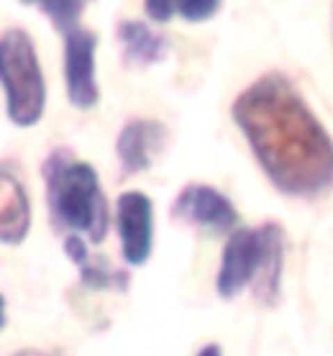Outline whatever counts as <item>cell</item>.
Listing matches in <instances>:
<instances>
[{"label": "cell", "instance_id": "obj_14", "mask_svg": "<svg viewBox=\"0 0 333 356\" xmlns=\"http://www.w3.org/2000/svg\"><path fill=\"white\" fill-rule=\"evenodd\" d=\"M147 16L156 24H167L177 10H174V0H144Z\"/></svg>", "mask_w": 333, "mask_h": 356}, {"label": "cell", "instance_id": "obj_1", "mask_svg": "<svg viewBox=\"0 0 333 356\" xmlns=\"http://www.w3.org/2000/svg\"><path fill=\"white\" fill-rule=\"evenodd\" d=\"M272 185L293 197H316L333 185V138L284 74L254 80L231 106Z\"/></svg>", "mask_w": 333, "mask_h": 356}, {"label": "cell", "instance_id": "obj_12", "mask_svg": "<svg viewBox=\"0 0 333 356\" xmlns=\"http://www.w3.org/2000/svg\"><path fill=\"white\" fill-rule=\"evenodd\" d=\"M24 6H36V8L49 18L51 26L62 33H70L77 29V21L82 16V8L88 0H21Z\"/></svg>", "mask_w": 333, "mask_h": 356}, {"label": "cell", "instance_id": "obj_6", "mask_svg": "<svg viewBox=\"0 0 333 356\" xmlns=\"http://www.w3.org/2000/svg\"><path fill=\"white\" fill-rule=\"evenodd\" d=\"M65 85L74 108L90 111L98 106L100 90L95 82V49L98 39L88 29H72L65 33Z\"/></svg>", "mask_w": 333, "mask_h": 356}, {"label": "cell", "instance_id": "obj_3", "mask_svg": "<svg viewBox=\"0 0 333 356\" xmlns=\"http://www.w3.org/2000/svg\"><path fill=\"white\" fill-rule=\"evenodd\" d=\"M282 261L284 231L279 223L267 220L259 228H238L223 249L216 290L223 300H231L254 284V298L264 305H275L282 282Z\"/></svg>", "mask_w": 333, "mask_h": 356}, {"label": "cell", "instance_id": "obj_5", "mask_svg": "<svg viewBox=\"0 0 333 356\" xmlns=\"http://www.w3.org/2000/svg\"><path fill=\"white\" fill-rule=\"evenodd\" d=\"M115 226L121 236V251L129 267H144L154 243V205L149 195L129 190L115 202Z\"/></svg>", "mask_w": 333, "mask_h": 356}, {"label": "cell", "instance_id": "obj_4", "mask_svg": "<svg viewBox=\"0 0 333 356\" xmlns=\"http://www.w3.org/2000/svg\"><path fill=\"white\" fill-rule=\"evenodd\" d=\"M0 77L8 118L18 129L36 126L47 106V82L36 47L24 29H8L0 39Z\"/></svg>", "mask_w": 333, "mask_h": 356}, {"label": "cell", "instance_id": "obj_10", "mask_svg": "<svg viewBox=\"0 0 333 356\" xmlns=\"http://www.w3.org/2000/svg\"><path fill=\"white\" fill-rule=\"evenodd\" d=\"M118 44H121L123 59L131 67H152L162 62L167 54V41L149 29L144 21H121L115 29Z\"/></svg>", "mask_w": 333, "mask_h": 356}, {"label": "cell", "instance_id": "obj_7", "mask_svg": "<svg viewBox=\"0 0 333 356\" xmlns=\"http://www.w3.org/2000/svg\"><path fill=\"white\" fill-rule=\"evenodd\" d=\"M172 218L190 223L195 228H205L213 234H226L238 223L234 202L216 187L203 182H190L179 190V195L172 202Z\"/></svg>", "mask_w": 333, "mask_h": 356}, {"label": "cell", "instance_id": "obj_13", "mask_svg": "<svg viewBox=\"0 0 333 356\" xmlns=\"http://www.w3.org/2000/svg\"><path fill=\"white\" fill-rule=\"evenodd\" d=\"M220 3L223 0H174V10L190 24H200L218 13Z\"/></svg>", "mask_w": 333, "mask_h": 356}, {"label": "cell", "instance_id": "obj_2", "mask_svg": "<svg viewBox=\"0 0 333 356\" xmlns=\"http://www.w3.org/2000/svg\"><path fill=\"white\" fill-rule=\"evenodd\" d=\"M47 202L57 228L88 236L100 243L108 231V202L100 190L98 172L67 149H54L44 162Z\"/></svg>", "mask_w": 333, "mask_h": 356}, {"label": "cell", "instance_id": "obj_16", "mask_svg": "<svg viewBox=\"0 0 333 356\" xmlns=\"http://www.w3.org/2000/svg\"><path fill=\"white\" fill-rule=\"evenodd\" d=\"M13 356H54V354H47V351H39V348H24V351H16Z\"/></svg>", "mask_w": 333, "mask_h": 356}, {"label": "cell", "instance_id": "obj_8", "mask_svg": "<svg viewBox=\"0 0 333 356\" xmlns=\"http://www.w3.org/2000/svg\"><path fill=\"white\" fill-rule=\"evenodd\" d=\"M167 129L159 121H147V118H133L121 129L115 138V154L126 175H138L147 172L154 162V156L162 152L167 144Z\"/></svg>", "mask_w": 333, "mask_h": 356}, {"label": "cell", "instance_id": "obj_9", "mask_svg": "<svg viewBox=\"0 0 333 356\" xmlns=\"http://www.w3.org/2000/svg\"><path fill=\"white\" fill-rule=\"evenodd\" d=\"M31 228V200L26 195L21 179L3 164L0 177V238L6 246H18L26 241Z\"/></svg>", "mask_w": 333, "mask_h": 356}, {"label": "cell", "instance_id": "obj_15", "mask_svg": "<svg viewBox=\"0 0 333 356\" xmlns=\"http://www.w3.org/2000/svg\"><path fill=\"white\" fill-rule=\"evenodd\" d=\"M197 356H223V351H220L218 343H208V346H203L197 351Z\"/></svg>", "mask_w": 333, "mask_h": 356}, {"label": "cell", "instance_id": "obj_11", "mask_svg": "<svg viewBox=\"0 0 333 356\" xmlns=\"http://www.w3.org/2000/svg\"><path fill=\"white\" fill-rule=\"evenodd\" d=\"M65 251L67 257L72 259L74 267H80V280L90 290H118L126 292L129 287V275L121 269H111L106 261H92L90 251L82 241L80 234H70L65 238Z\"/></svg>", "mask_w": 333, "mask_h": 356}]
</instances>
